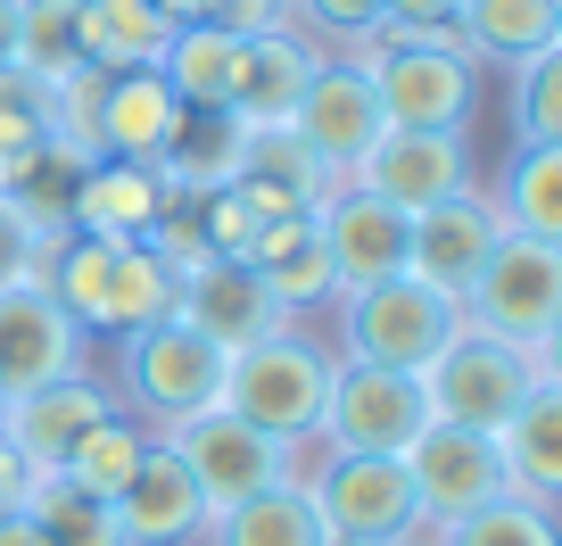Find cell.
Masks as SVG:
<instances>
[{"instance_id":"6da1fadb","label":"cell","mask_w":562,"mask_h":546,"mask_svg":"<svg viewBox=\"0 0 562 546\" xmlns=\"http://www.w3.org/2000/svg\"><path fill=\"white\" fill-rule=\"evenodd\" d=\"M42 290L75 315L83 339H124V332H140V323H158L175 307V265H166L158 241H91V232H67L50 248Z\"/></svg>"},{"instance_id":"7a4b0ae2","label":"cell","mask_w":562,"mask_h":546,"mask_svg":"<svg viewBox=\"0 0 562 546\" xmlns=\"http://www.w3.org/2000/svg\"><path fill=\"white\" fill-rule=\"evenodd\" d=\"M116 348V405L133 414L140 431H175V423H191V414H207V405H224V365L232 356L215 348V339H199L191 323L166 307L158 323H140V332H124V339H108Z\"/></svg>"},{"instance_id":"3957f363","label":"cell","mask_w":562,"mask_h":546,"mask_svg":"<svg viewBox=\"0 0 562 546\" xmlns=\"http://www.w3.org/2000/svg\"><path fill=\"white\" fill-rule=\"evenodd\" d=\"M356 67L372 75V100H381L389 133H472L480 67L456 51V34H397V25H381Z\"/></svg>"},{"instance_id":"277c9868","label":"cell","mask_w":562,"mask_h":546,"mask_svg":"<svg viewBox=\"0 0 562 546\" xmlns=\"http://www.w3.org/2000/svg\"><path fill=\"white\" fill-rule=\"evenodd\" d=\"M323 389H331V348L306 339L299 323H281L273 339H257V348H240L224 365V414L257 423L265 439H281L306 464L315 423H323Z\"/></svg>"},{"instance_id":"5b68a950","label":"cell","mask_w":562,"mask_h":546,"mask_svg":"<svg viewBox=\"0 0 562 546\" xmlns=\"http://www.w3.org/2000/svg\"><path fill=\"white\" fill-rule=\"evenodd\" d=\"M456 315L488 339L554 356L562 339V241H529V232H496L488 265L463 282Z\"/></svg>"},{"instance_id":"8992f818","label":"cell","mask_w":562,"mask_h":546,"mask_svg":"<svg viewBox=\"0 0 562 546\" xmlns=\"http://www.w3.org/2000/svg\"><path fill=\"white\" fill-rule=\"evenodd\" d=\"M339 307V348L331 356H356V365H389V372H414L422 381V365L456 339V299L447 290H430V282H414V274H389V282H364V290H348V299H331Z\"/></svg>"},{"instance_id":"52a82bcc","label":"cell","mask_w":562,"mask_h":546,"mask_svg":"<svg viewBox=\"0 0 562 546\" xmlns=\"http://www.w3.org/2000/svg\"><path fill=\"white\" fill-rule=\"evenodd\" d=\"M546 372H562L554 356L513 348V339H488V332H472V323H456V339L422 365V398H430V423L496 431L513 405L546 381Z\"/></svg>"},{"instance_id":"ba28073f","label":"cell","mask_w":562,"mask_h":546,"mask_svg":"<svg viewBox=\"0 0 562 546\" xmlns=\"http://www.w3.org/2000/svg\"><path fill=\"white\" fill-rule=\"evenodd\" d=\"M299 480L315 497L331 546H397L422 522L405 456H339V447H323L315 464H299Z\"/></svg>"},{"instance_id":"9c48e42d","label":"cell","mask_w":562,"mask_h":546,"mask_svg":"<svg viewBox=\"0 0 562 546\" xmlns=\"http://www.w3.org/2000/svg\"><path fill=\"white\" fill-rule=\"evenodd\" d=\"M422 431H430V398H422L414 372L331 356V389H323L315 447H339V456H405Z\"/></svg>"},{"instance_id":"30bf717a","label":"cell","mask_w":562,"mask_h":546,"mask_svg":"<svg viewBox=\"0 0 562 546\" xmlns=\"http://www.w3.org/2000/svg\"><path fill=\"white\" fill-rule=\"evenodd\" d=\"M166 447L182 456V472L199 480V497H207V513L240 505V497H265L281 489V480L299 472V456L281 439H265L257 423H240V414H224V405H207V414H191V423L166 431Z\"/></svg>"},{"instance_id":"8fae6325","label":"cell","mask_w":562,"mask_h":546,"mask_svg":"<svg viewBox=\"0 0 562 546\" xmlns=\"http://www.w3.org/2000/svg\"><path fill=\"white\" fill-rule=\"evenodd\" d=\"M356 191L389 199L397 215H422L456 191H480V166H472V133H381L364 158L348 166Z\"/></svg>"},{"instance_id":"7c38bea8","label":"cell","mask_w":562,"mask_h":546,"mask_svg":"<svg viewBox=\"0 0 562 546\" xmlns=\"http://www.w3.org/2000/svg\"><path fill=\"white\" fill-rule=\"evenodd\" d=\"M405 472H414V505L430 530L463 522V513L496 505L505 489V456H496V431H463V423H430L405 447Z\"/></svg>"},{"instance_id":"4fadbf2b","label":"cell","mask_w":562,"mask_h":546,"mask_svg":"<svg viewBox=\"0 0 562 546\" xmlns=\"http://www.w3.org/2000/svg\"><path fill=\"white\" fill-rule=\"evenodd\" d=\"M175 315L191 323L199 339H215L224 356H240V348H257V339H273L281 323H290V307H281L240 257H199V265L175 274Z\"/></svg>"},{"instance_id":"5bb4252c","label":"cell","mask_w":562,"mask_h":546,"mask_svg":"<svg viewBox=\"0 0 562 546\" xmlns=\"http://www.w3.org/2000/svg\"><path fill=\"white\" fill-rule=\"evenodd\" d=\"M91 372V339L75 332V315L50 290H0V398H25V389H50Z\"/></svg>"},{"instance_id":"9a60e30c","label":"cell","mask_w":562,"mask_h":546,"mask_svg":"<svg viewBox=\"0 0 562 546\" xmlns=\"http://www.w3.org/2000/svg\"><path fill=\"white\" fill-rule=\"evenodd\" d=\"M290 133H299V142L315 149L339 182H348V166L389 133V124H381V100H372V75L356 67V58H315L299 108H290Z\"/></svg>"},{"instance_id":"2e32d148","label":"cell","mask_w":562,"mask_h":546,"mask_svg":"<svg viewBox=\"0 0 562 546\" xmlns=\"http://www.w3.org/2000/svg\"><path fill=\"white\" fill-rule=\"evenodd\" d=\"M108 414H124L116 389L100 381V372H75V381H50V389H25V398H9V414H0V439L25 456V472H67V456L83 447V431H100Z\"/></svg>"},{"instance_id":"e0dca14e","label":"cell","mask_w":562,"mask_h":546,"mask_svg":"<svg viewBox=\"0 0 562 546\" xmlns=\"http://www.w3.org/2000/svg\"><path fill=\"white\" fill-rule=\"evenodd\" d=\"M315 232H323V257H331L339 299H348V290H364V282H389V274H405L414 215H397L389 199H372V191H356V182H339V191L315 208Z\"/></svg>"},{"instance_id":"ac0fdd59","label":"cell","mask_w":562,"mask_h":546,"mask_svg":"<svg viewBox=\"0 0 562 546\" xmlns=\"http://www.w3.org/2000/svg\"><path fill=\"white\" fill-rule=\"evenodd\" d=\"M496 232H505L496 199H488V191H456V199H439V208H422V215H414L405 274H414V282H430V290H447V299H463V282L488 265Z\"/></svg>"},{"instance_id":"d6986e66","label":"cell","mask_w":562,"mask_h":546,"mask_svg":"<svg viewBox=\"0 0 562 546\" xmlns=\"http://www.w3.org/2000/svg\"><path fill=\"white\" fill-rule=\"evenodd\" d=\"M108 505H116L124 546H199V530H207V497H199V480L182 472V456L166 439H149L140 472Z\"/></svg>"},{"instance_id":"ffe728a7","label":"cell","mask_w":562,"mask_h":546,"mask_svg":"<svg viewBox=\"0 0 562 546\" xmlns=\"http://www.w3.org/2000/svg\"><path fill=\"white\" fill-rule=\"evenodd\" d=\"M232 191H240L257 215H315L323 199L339 191V175L290 133V124H248L240 166H232Z\"/></svg>"},{"instance_id":"44dd1931","label":"cell","mask_w":562,"mask_h":546,"mask_svg":"<svg viewBox=\"0 0 562 546\" xmlns=\"http://www.w3.org/2000/svg\"><path fill=\"white\" fill-rule=\"evenodd\" d=\"M175 182L158 166H133V158H91L83 182H75V215L67 232H91V241H149L175 208Z\"/></svg>"},{"instance_id":"7402d4cb","label":"cell","mask_w":562,"mask_h":546,"mask_svg":"<svg viewBox=\"0 0 562 546\" xmlns=\"http://www.w3.org/2000/svg\"><path fill=\"white\" fill-rule=\"evenodd\" d=\"M240 265L257 274L265 290H273L281 307H290V323H299L306 307H331V299H339V282H331V257H323V232H315V215H265Z\"/></svg>"},{"instance_id":"603a6c76","label":"cell","mask_w":562,"mask_h":546,"mask_svg":"<svg viewBox=\"0 0 562 546\" xmlns=\"http://www.w3.org/2000/svg\"><path fill=\"white\" fill-rule=\"evenodd\" d=\"M175 124L182 100L158 67H133V75H108L100 91V158H133V166H158L175 149Z\"/></svg>"},{"instance_id":"cb8c5ba5","label":"cell","mask_w":562,"mask_h":546,"mask_svg":"<svg viewBox=\"0 0 562 546\" xmlns=\"http://www.w3.org/2000/svg\"><path fill=\"white\" fill-rule=\"evenodd\" d=\"M496 456H505V489L529 505L562 497V372H546L505 423H496Z\"/></svg>"},{"instance_id":"d4e9b609","label":"cell","mask_w":562,"mask_h":546,"mask_svg":"<svg viewBox=\"0 0 562 546\" xmlns=\"http://www.w3.org/2000/svg\"><path fill=\"white\" fill-rule=\"evenodd\" d=\"M456 51L472 67H521V58L554 51L562 42V0H456Z\"/></svg>"},{"instance_id":"484cf974","label":"cell","mask_w":562,"mask_h":546,"mask_svg":"<svg viewBox=\"0 0 562 546\" xmlns=\"http://www.w3.org/2000/svg\"><path fill=\"white\" fill-rule=\"evenodd\" d=\"M199 546H331V530H323V513H315V497H306V480L290 472L281 489L240 497V505L207 513Z\"/></svg>"},{"instance_id":"4316f807","label":"cell","mask_w":562,"mask_h":546,"mask_svg":"<svg viewBox=\"0 0 562 546\" xmlns=\"http://www.w3.org/2000/svg\"><path fill=\"white\" fill-rule=\"evenodd\" d=\"M75 42H83V67L100 75H133V67H158L175 25L149 9V0H75Z\"/></svg>"},{"instance_id":"83f0119b","label":"cell","mask_w":562,"mask_h":546,"mask_svg":"<svg viewBox=\"0 0 562 546\" xmlns=\"http://www.w3.org/2000/svg\"><path fill=\"white\" fill-rule=\"evenodd\" d=\"M240 58H248V42L224 34V25H175L158 75L175 83L182 108H224L232 116V100H240Z\"/></svg>"},{"instance_id":"f1b7e54d","label":"cell","mask_w":562,"mask_h":546,"mask_svg":"<svg viewBox=\"0 0 562 546\" xmlns=\"http://www.w3.org/2000/svg\"><path fill=\"white\" fill-rule=\"evenodd\" d=\"M315 58H323V51H315L306 34H248L240 100H232V116H240V124H290V108H299Z\"/></svg>"},{"instance_id":"f546056e","label":"cell","mask_w":562,"mask_h":546,"mask_svg":"<svg viewBox=\"0 0 562 546\" xmlns=\"http://www.w3.org/2000/svg\"><path fill=\"white\" fill-rule=\"evenodd\" d=\"M496 215L505 232L529 241H562V142H513V158L496 166Z\"/></svg>"},{"instance_id":"4dcf8cb0","label":"cell","mask_w":562,"mask_h":546,"mask_svg":"<svg viewBox=\"0 0 562 546\" xmlns=\"http://www.w3.org/2000/svg\"><path fill=\"white\" fill-rule=\"evenodd\" d=\"M240 142H248L240 116H224V108H182L175 149L158 158V175L175 182V191H224L232 166H240Z\"/></svg>"},{"instance_id":"1f68e13d","label":"cell","mask_w":562,"mask_h":546,"mask_svg":"<svg viewBox=\"0 0 562 546\" xmlns=\"http://www.w3.org/2000/svg\"><path fill=\"white\" fill-rule=\"evenodd\" d=\"M25 522L42 530V546H124L116 505L91 497V489H75L67 472H42L34 489H25Z\"/></svg>"},{"instance_id":"d6a6232c","label":"cell","mask_w":562,"mask_h":546,"mask_svg":"<svg viewBox=\"0 0 562 546\" xmlns=\"http://www.w3.org/2000/svg\"><path fill=\"white\" fill-rule=\"evenodd\" d=\"M83 67V42H75V0H18V75H34L42 91L58 75Z\"/></svg>"},{"instance_id":"836d02e7","label":"cell","mask_w":562,"mask_h":546,"mask_svg":"<svg viewBox=\"0 0 562 546\" xmlns=\"http://www.w3.org/2000/svg\"><path fill=\"white\" fill-rule=\"evenodd\" d=\"M42 149H50V91H42L34 75L0 67V191H9Z\"/></svg>"},{"instance_id":"e575fe53","label":"cell","mask_w":562,"mask_h":546,"mask_svg":"<svg viewBox=\"0 0 562 546\" xmlns=\"http://www.w3.org/2000/svg\"><path fill=\"white\" fill-rule=\"evenodd\" d=\"M505 124L513 142H562V42L505 67Z\"/></svg>"},{"instance_id":"d590c367","label":"cell","mask_w":562,"mask_h":546,"mask_svg":"<svg viewBox=\"0 0 562 546\" xmlns=\"http://www.w3.org/2000/svg\"><path fill=\"white\" fill-rule=\"evenodd\" d=\"M149 439H158V431H140L133 414H108V423H100V431H83V447L67 456V480H75V489H91V497H116L124 480L140 472Z\"/></svg>"},{"instance_id":"8d00e7d4","label":"cell","mask_w":562,"mask_h":546,"mask_svg":"<svg viewBox=\"0 0 562 546\" xmlns=\"http://www.w3.org/2000/svg\"><path fill=\"white\" fill-rule=\"evenodd\" d=\"M430 546H562V530H554V505L496 497V505H480V513H463V522H447Z\"/></svg>"},{"instance_id":"74e56055","label":"cell","mask_w":562,"mask_h":546,"mask_svg":"<svg viewBox=\"0 0 562 546\" xmlns=\"http://www.w3.org/2000/svg\"><path fill=\"white\" fill-rule=\"evenodd\" d=\"M290 25H299L323 58H364L372 34L389 25V0H290Z\"/></svg>"},{"instance_id":"f35d334b","label":"cell","mask_w":562,"mask_h":546,"mask_svg":"<svg viewBox=\"0 0 562 546\" xmlns=\"http://www.w3.org/2000/svg\"><path fill=\"white\" fill-rule=\"evenodd\" d=\"M50 232L34 224V215H18L9 199H0V290H34L42 274H50Z\"/></svg>"},{"instance_id":"ab89813d","label":"cell","mask_w":562,"mask_h":546,"mask_svg":"<svg viewBox=\"0 0 562 546\" xmlns=\"http://www.w3.org/2000/svg\"><path fill=\"white\" fill-rule=\"evenodd\" d=\"M207 25H224V34H299L290 25V0H215L207 9Z\"/></svg>"},{"instance_id":"60d3db41","label":"cell","mask_w":562,"mask_h":546,"mask_svg":"<svg viewBox=\"0 0 562 546\" xmlns=\"http://www.w3.org/2000/svg\"><path fill=\"white\" fill-rule=\"evenodd\" d=\"M389 25H397V34H447V25H456V0H389Z\"/></svg>"},{"instance_id":"b9f144b4","label":"cell","mask_w":562,"mask_h":546,"mask_svg":"<svg viewBox=\"0 0 562 546\" xmlns=\"http://www.w3.org/2000/svg\"><path fill=\"white\" fill-rule=\"evenodd\" d=\"M25 489H34V472H25L18 447L0 439V513H18V505H25Z\"/></svg>"},{"instance_id":"7bdbcfd3","label":"cell","mask_w":562,"mask_h":546,"mask_svg":"<svg viewBox=\"0 0 562 546\" xmlns=\"http://www.w3.org/2000/svg\"><path fill=\"white\" fill-rule=\"evenodd\" d=\"M149 9H158L166 25H207V9H215V0H149Z\"/></svg>"},{"instance_id":"ee69618b","label":"cell","mask_w":562,"mask_h":546,"mask_svg":"<svg viewBox=\"0 0 562 546\" xmlns=\"http://www.w3.org/2000/svg\"><path fill=\"white\" fill-rule=\"evenodd\" d=\"M0 546H42V530L25 522V505H18V513H0Z\"/></svg>"},{"instance_id":"f6af8a7d","label":"cell","mask_w":562,"mask_h":546,"mask_svg":"<svg viewBox=\"0 0 562 546\" xmlns=\"http://www.w3.org/2000/svg\"><path fill=\"white\" fill-rule=\"evenodd\" d=\"M0 67H18V0H0Z\"/></svg>"},{"instance_id":"bcb514c9","label":"cell","mask_w":562,"mask_h":546,"mask_svg":"<svg viewBox=\"0 0 562 546\" xmlns=\"http://www.w3.org/2000/svg\"><path fill=\"white\" fill-rule=\"evenodd\" d=\"M0 414H9V398H0Z\"/></svg>"}]
</instances>
